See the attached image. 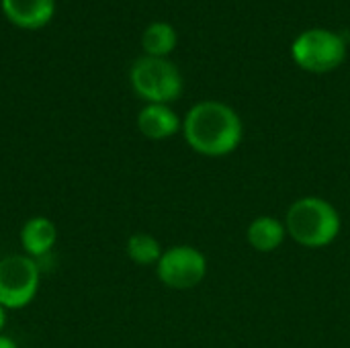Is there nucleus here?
Instances as JSON below:
<instances>
[{
  "mask_svg": "<svg viewBox=\"0 0 350 348\" xmlns=\"http://www.w3.org/2000/svg\"><path fill=\"white\" fill-rule=\"evenodd\" d=\"M4 16L18 29L37 31L45 27L55 12V0H0Z\"/></svg>",
  "mask_w": 350,
  "mask_h": 348,
  "instance_id": "obj_7",
  "label": "nucleus"
},
{
  "mask_svg": "<svg viewBox=\"0 0 350 348\" xmlns=\"http://www.w3.org/2000/svg\"><path fill=\"white\" fill-rule=\"evenodd\" d=\"M125 250H127V256L139 267H152V265L156 267L164 252L160 242L146 232H137V234L129 236Z\"/></svg>",
  "mask_w": 350,
  "mask_h": 348,
  "instance_id": "obj_12",
  "label": "nucleus"
},
{
  "mask_svg": "<svg viewBox=\"0 0 350 348\" xmlns=\"http://www.w3.org/2000/svg\"><path fill=\"white\" fill-rule=\"evenodd\" d=\"M0 348H18V347H16V343H14L12 338H8V336L0 334Z\"/></svg>",
  "mask_w": 350,
  "mask_h": 348,
  "instance_id": "obj_13",
  "label": "nucleus"
},
{
  "mask_svg": "<svg viewBox=\"0 0 350 348\" xmlns=\"http://www.w3.org/2000/svg\"><path fill=\"white\" fill-rule=\"evenodd\" d=\"M156 275L162 281V285L170 289H193L203 283L207 275V258L205 254L189 244H178L170 246L168 250L162 252L158 265H156Z\"/></svg>",
  "mask_w": 350,
  "mask_h": 348,
  "instance_id": "obj_6",
  "label": "nucleus"
},
{
  "mask_svg": "<svg viewBox=\"0 0 350 348\" xmlns=\"http://www.w3.org/2000/svg\"><path fill=\"white\" fill-rule=\"evenodd\" d=\"M137 129L144 137L162 142L176 135L183 129V121L170 105H146L137 115Z\"/></svg>",
  "mask_w": 350,
  "mask_h": 348,
  "instance_id": "obj_8",
  "label": "nucleus"
},
{
  "mask_svg": "<svg viewBox=\"0 0 350 348\" xmlns=\"http://www.w3.org/2000/svg\"><path fill=\"white\" fill-rule=\"evenodd\" d=\"M183 135L193 152L221 158L238 150L244 127L240 115L221 101H201L183 119Z\"/></svg>",
  "mask_w": 350,
  "mask_h": 348,
  "instance_id": "obj_1",
  "label": "nucleus"
},
{
  "mask_svg": "<svg viewBox=\"0 0 350 348\" xmlns=\"http://www.w3.org/2000/svg\"><path fill=\"white\" fill-rule=\"evenodd\" d=\"M283 224L287 236L304 248H324L332 244L342 228L336 207L322 197H301L293 201Z\"/></svg>",
  "mask_w": 350,
  "mask_h": 348,
  "instance_id": "obj_2",
  "label": "nucleus"
},
{
  "mask_svg": "<svg viewBox=\"0 0 350 348\" xmlns=\"http://www.w3.org/2000/svg\"><path fill=\"white\" fill-rule=\"evenodd\" d=\"M349 53L347 39L324 27H314L299 33L291 43V57L293 62L312 74H328L342 66Z\"/></svg>",
  "mask_w": 350,
  "mask_h": 348,
  "instance_id": "obj_4",
  "label": "nucleus"
},
{
  "mask_svg": "<svg viewBox=\"0 0 350 348\" xmlns=\"http://www.w3.org/2000/svg\"><path fill=\"white\" fill-rule=\"evenodd\" d=\"M131 88L148 105H170L183 94V74L168 57L142 55L129 70Z\"/></svg>",
  "mask_w": 350,
  "mask_h": 348,
  "instance_id": "obj_3",
  "label": "nucleus"
},
{
  "mask_svg": "<svg viewBox=\"0 0 350 348\" xmlns=\"http://www.w3.org/2000/svg\"><path fill=\"white\" fill-rule=\"evenodd\" d=\"M285 224L271 215H258L246 230V240L256 252H275L285 242Z\"/></svg>",
  "mask_w": 350,
  "mask_h": 348,
  "instance_id": "obj_10",
  "label": "nucleus"
},
{
  "mask_svg": "<svg viewBox=\"0 0 350 348\" xmlns=\"http://www.w3.org/2000/svg\"><path fill=\"white\" fill-rule=\"evenodd\" d=\"M55 242H57V230L53 222L43 215H35L27 219L21 228V246L25 254L35 260L49 254Z\"/></svg>",
  "mask_w": 350,
  "mask_h": 348,
  "instance_id": "obj_9",
  "label": "nucleus"
},
{
  "mask_svg": "<svg viewBox=\"0 0 350 348\" xmlns=\"http://www.w3.org/2000/svg\"><path fill=\"white\" fill-rule=\"evenodd\" d=\"M41 271L35 258L10 254L0 260V306L4 310L27 308L39 291Z\"/></svg>",
  "mask_w": 350,
  "mask_h": 348,
  "instance_id": "obj_5",
  "label": "nucleus"
},
{
  "mask_svg": "<svg viewBox=\"0 0 350 348\" xmlns=\"http://www.w3.org/2000/svg\"><path fill=\"white\" fill-rule=\"evenodd\" d=\"M4 326H6V310L0 306V334H2V330H4Z\"/></svg>",
  "mask_w": 350,
  "mask_h": 348,
  "instance_id": "obj_14",
  "label": "nucleus"
},
{
  "mask_svg": "<svg viewBox=\"0 0 350 348\" xmlns=\"http://www.w3.org/2000/svg\"><path fill=\"white\" fill-rule=\"evenodd\" d=\"M178 43V35L174 27L166 21H156L150 23L142 35V47L146 55L152 57H168Z\"/></svg>",
  "mask_w": 350,
  "mask_h": 348,
  "instance_id": "obj_11",
  "label": "nucleus"
}]
</instances>
